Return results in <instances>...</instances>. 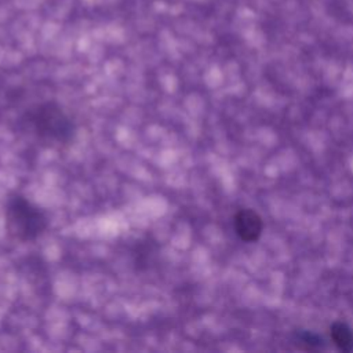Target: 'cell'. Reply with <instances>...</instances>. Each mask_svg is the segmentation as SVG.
<instances>
[{
    "mask_svg": "<svg viewBox=\"0 0 353 353\" xmlns=\"http://www.w3.org/2000/svg\"><path fill=\"white\" fill-rule=\"evenodd\" d=\"M4 219L8 234L22 243L36 240L48 226L46 212L21 194L7 200Z\"/></svg>",
    "mask_w": 353,
    "mask_h": 353,
    "instance_id": "7a4b0ae2",
    "label": "cell"
},
{
    "mask_svg": "<svg viewBox=\"0 0 353 353\" xmlns=\"http://www.w3.org/2000/svg\"><path fill=\"white\" fill-rule=\"evenodd\" d=\"M299 339L302 341V343H305V345L307 346V349L320 347V346H321V342H323V339H321L317 334H313V332H310V331H303V332H301Z\"/></svg>",
    "mask_w": 353,
    "mask_h": 353,
    "instance_id": "8992f818",
    "label": "cell"
},
{
    "mask_svg": "<svg viewBox=\"0 0 353 353\" xmlns=\"http://www.w3.org/2000/svg\"><path fill=\"white\" fill-rule=\"evenodd\" d=\"M22 124L36 139L51 146L68 145L76 135L72 117L54 101L36 103L26 109Z\"/></svg>",
    "mask_w": 353,
    "mask_h": 353,
    "instance_id": "6da1fadb",
    "label": "cell"
},
{
    "mask_svg": "<svg viewBox=\"0 0 353 353\" xmlns=\"http://www.w3.org/2000/svg\"><path fill=\"white\" fill-rule=\"evenodd\" d=\"M153 243L149 241H139L134 251V265L138 270L148 269L153 261V256L156 255V250L152 247Z\"/></svg>",
    "mask_w": 353,
    "mask_h": 353,
    "instance_id": "5b68a950",
    "label": "cell"
},
{
    "mask_svg": "<svg viewBox=\"0 0 353 353\" xmlns=\"http://www.w3.org/2000/svg\"><path fill=\"white\" fill-rule=\"evenodd\" d=\"M233 226L236 234L245 243L256 241L263 230L262 218L251 208L237 211L233 218Z\"/></svg>",
    "mask_w": 353,
    "mask_h": 353,
    "instance_id": "3957f363",
    "label": "cell"
},
{
    "mask_svg": "<svg viewBox=\"0 0 353 353\" xmlns=\"http://www.w3.org/2000/svg\"><path fill=\"white\" fill-rule=\"evenodd\" d=\"M331 339L338 350L352 352L353 350V330L343 321H335L331 325Z\"/></svg>",
    "mask_w": 353,
    "mask_h": 353,
    "instance_id": "277c9868",
    "label": "cell"
}]
</instances>
